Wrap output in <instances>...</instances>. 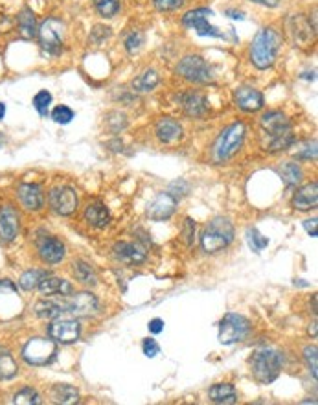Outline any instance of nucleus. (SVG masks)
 I'll return each instance as SVG.
<instances>
[{
  "instance_id": "nucleus-1",
  "label": "nucleus",
  "mask_w": 318,
  "mask_h": 405,
  "mask_svg": "<svg viewBox=\"0 0 318 405\" xmlns=\"http://www.w3.org/2000/svg\"><path fill=\"white\" fill-rule=\"evenodd\" d=\"M261 146L263 150L278 153L293 146L295 135L289 118L280 111H269L261 116Z\"/></svg>"
},
{
  "instance_id": "nucleus-2",
  "label": "nucleus",
  "mask_w": 318,
  "mask_h": 405,
  "mask_svg": "<svg viewBox=\"0 0 318 405\" xmlns=\"http://www.w3.org/2000/svg\"><path fill=\"white\" fill-rule=\"evenodd\" d=\"M282 48V35L274 28H261L250 45V59L256 69L265 70L274 65Z\"/></svg>"
},
{
  "instance_id": "nucleus-3",
  "label": "nucleus",
  "mask_w": 318,
  "mask_h": 405,
  "mask_svg": "<svg viewBox=\"0 0 318 405\" xmlns=\"http://www.w3.org/2000/svg\"><path fill=\"white\" fill-rule=\"evenodd\" d=\"M282 363H284V359H282L280 352H274V350H258L250 358V371H252V376L256 378V382L269 385V383H272L280 376Z\"/></svg>"
},
{
  "instance_id": "nucleus-4",
  "label": "nucleus",
  "mask_w": 318,
  "mask_h": 405,
  "mask_svg": "<svg viewBox=\"0 0 318 405\" xmlns=\"http://www.w3.org/2000/svg\"><path fill=\"white\" fill-rule=\"evenodd\" d=\"M245 133H247V129H245V124H241V121H234L232 126L223 129V133L217 137L214 150H212L214 161L226 162L228 159L236 155L239 148L243 146Z\"/></svg>"
},
{
  "instance_id": "nucleus-5",
  "label": "nucleus",
  "mask_w": 318,
  "mask_h": 405,
  "mask_svg": "<svg viewBox=\"0 0 318 405\" xmlns=\"http://www.w3.org/2000/svg\"><path fill=\"white\" fill-rule=\"evenodd\" d=\"M234 240V227L226 218H215L210 221L208 227L203 232V249L206 253H219L221 249L228 247Z\"/></svg>"
},
{
  "instance_id": "nucleus-6",
  "label": "nucleus",
  "mask_w": 318,
  "mask_h": 405,
  "mask_svg": "<svg viewBox=\"0 0 318 405\" xmlns=\"http://www.w3.org/2000/svg\"><path fill=\"white\" fill-rule=\"evenodd\" d=\"M41 48L50 56H58L63 50L64 43V23L59 19H47L45 23L37 28Z\"/></svg>"
},
{
  "instance_id": "nucleus-7",
  "label": "nucleus",
  "mask_w": 318,
  "mask_h": 405,
  "mask_svg": "<svg viewBox=\"0 0 318 405\" xmlns=\"http://www.w3.org/2000/svg\"><path fill=\"white\" fill-rule=\"evenodd\" d=\"M56 341L53 339H42V337H34L29 339L23 348V358L28 364H35V367H41V364L52 363L53 358H56Z\"/></svg>"
},
{
  "instance_id": "nucleus-8",
  "label": "nucleus",
  "mask_w": 318,
  "mask_h": 405,
  "mask_svg": "<svg viewBox=\"0 0 318 405\" xmlns=\"http://www.w3.org/2000/svg\"><path fill=\"white\" fill-rule=\"evenodd\" d=\"M249 319L239 313H228L219 324V341L223 345H234V343L243 341L245 337L249 336Z\"/></svg>"
},
{
  "instance_id": "nucleus-9",
  "label": "nucleus",
  "mask_w": 318,
  "mask_h": 405,
  "mask_svg": "<svg viewBox=\"0 0 318 405\" xmlns=\"http://www.w3.org/2000/svg\"><path fill=\"white\" fill-rule=\"evenodd\" d=\"M177 74L182 76L184 80L191 81V83H208L214 78L210 65L201 56H186V58L180 59Z\"/></svg>"
},
{
  "instance_id": "nucleus-10",
  "label": "nucleus",
  "mask_w": 318,
  "mask_h": 405,
  "mask_svg": "<svg viewBox=\"0 0 318 405\" xmlns=\"http://www.w3.org/2000/svg\"><path fill=\"white\" fill-rule=\"evenodd\" d=\"M212 17V10L208 8H199V10H193V12H188L182 17V23L188 28L195 30L197 34L203 35V37H225V34L221 32L219 28H215L210 24L208 19Z\"/></svg>"
},
{
  "instance_id": "nucleus-11",
  "label": "nucleus",
  "mask_w": 318,
  "mask_h": 405,
  "mask_svg": "<svg viewBox=\"0 0 318 405\" xmlns=\"http://www.w3.org/2000/svg\"><path fill=\"white\" fill-rule=\"evenodd\" d=\"M82 328L75 319H56L50 326H48V336L56 343L61 345H70L80 339Z\"/></svg>"
},
{
  "instance_id": "nucleus-12",
  "label": "nucleus",
  "mask_w": 318,
  "mask_h": 405,
  "mask_svg": "<svg viewBox=\"0 0 318 405\" xmlns=\"http://www.w3.org/2000/svg\"><path fill=\"white\" fill-rule=\"evenodd\" d=\"M48 201H50V207L53 209V212H58L61 216L74 214L75 209H77V196L69 186L53 188L50 192V196H48Z\"/></svg>"
},
{
  "instance_id": "nucleus-13",
  "label": "nucleus",
  "mask_w": 318,
  "mask_h": 405,
  "mask_svg": "<svg viewBox=\"0 0 318 405\" xmlns=\"http://www.w3.org/2000/svg\"><path fill=\"white\" fill-rule=\"evenodd\" d=\"M177 197L169 192H162L147 205V218L153 221H166L175 214Z\"/></svg>"
},
{
  "instance_id": "nucleus-14",
  "label": "nucleus",
  "mask_w": 318,
  "mask_h": 405,
  "mask_svg": "<svg viewBox=\"0 0 318 405\" xmlns=\"http://www.w3.org/2000/svg\"><path fill=\"white\" fill-rule=\"evenodd\" d=\"M287 32H289L291 40L295 43V47L306 48L311 45L313 35L317 30L313 28L302 15H293V17L287 19Z\"/></svg>"
},
{
  "instance_id": "nucleus-15",
  "label": "nucleus",
  "mask_w": 318,
  "mask_h": 405,
  "mask_svg": "<svg viewBox=\"0 0 318 405\" xmlns=\"http://www.w3.org/2000/svg\"><path fill=\"white\" fill-rule=\"evenodd\" d=\"M66 312L74 317H88L98 312V301L90 293H77L66 297Z\"/></svg>"
},
{
  "instance_id": "nucleus-16",
  "label": "nucleus",
  "mask_w": 318,
  "mask_h": 405,
  "mask_svg": "<svg viewBox=\"0 0 318 405\" xmlns=\"http://www.w3.org/2000/svg\"><path fill=\"white\" fill-rule=\"evenodd\" d=\"M19 214L17 210L13 209L12 205H4L0 207V240L2 242H13L19 236Z\"/></svg>"
},
{
  "instance_id": "nucleus-17",
  "label": "nucleus",
  "mask_w": 318,
  "mask_h": 405,
  "mask_svg": "<svg viewBox=\"0 0 318 405\" xmlns=\"http://www.w3.org/2000/svg\"><path fill=\"white\" fill-rule=\"evenodd\" d=\"M114 256L127 266H140L147 258V253L138 243L120 242L114 245Z\"/></svg>"
},
{
  "instance_id": "nucleus-18",
  "label": "nucleus",
  "mask_w": 318,
  "mask_h": 405,
  "mask_svg": "<svg viewBox=\"0 0 318 405\" xmlns=\"http://www.w3.org/2000/svg\"><path fill=\"white\" fill-rule=\"evenodd\" d=\"M17 197L26 210H41L45 205V194L41 186L34 183H23L17 186Z\"/></svg>"
},
{
  "instance_id": "nucleus-19",
  "label": "nucleus",
  "mask_w": 318,
  "mask_h": 405,
  "mask_svg": "<svg viewBox=\"0 0 318 405\" xmlns=\"http://www.w3.org/2000/svg\"><path fill=\"white\" fill-rule=\"evenodd\" d=\"M19 306L17 288L10 280H0V317H12L19 312Z\"/></svg>"
},
{
  "instance_id": "nucleus-20",
  "label": "nucleus",
  "mask_w": 318,
  "mask_h": 405,
  "mask_svg": "<svg viewBox=\"0 0 318 405\" xmlns=\"http://www.w3.org/2000/svg\"><path fill=\"white\" fill-rule=\"evenodd\" d=\"M234 100H236L237 107L247 111V113H256V111L263 109V105H265L263 94L252 87H239L234 94Z\"/></svg>"
},
{
  "instance_id": "nucleus-21",
  "label": "nucleus",
  "mask_w": 318,
  "mask_h": 405,
  "mask_svg": "<svg viewBox=\"0 0 318 405\" xmlns=\"http://www.w3.org/2000/svg\"><path fill=\"white\" fill-rule=\"evenodd\" d=\"M39 255L47 264H59L64 258V245L53 236H45L39 240Z\"/></svg>"
},
{
  "instance_id": "nucleus-22",
  "label": "nucleus",
  "mask_w": 318,
  "mask_h": 405,
  "mask_svg": "<svg viewBox=\"0 0 318 405\" xmlns=\"http://www.w3.org/2000/svg\"><path fill=\"white\" fill-rule=\"evenodd\" d=\"M155 133L162 144H175L182 139V126L173 118H160L156 121Z\"/></svg>"
},
{
  "instance_id": "nucleus-23",
  "label": "nucleus",
  "mask_w": 318,
  "mask_h": 405,
  "mask_svg": "<svg viewBox=\"0 0 318 405\" xmlns=\"http://www.w3.org/2000/svg\"><path fill=\"white\" fill-rule=\"evenodd\" d=\"M180 105L188 116H193V118H201V116L206 115L208 111V100L206 96L201 93H188L180 96Z\"/></svg>"
},
{
  "instance_id": "nucleus-24",
  "label": "nucleus",
  "mask_w": 318,
  "mask_h": 405,
  "mask_svg": "<svg viewBox=\"0 0 318 405\" xmlns=\"http://www.w3.org/2000/svg\"><path fill=\"white\" fill-rule=\"evenodd\" d=\"M293 205H295L296 210L317 209V205H318L317 183H309V185L302 186L300 190L295 194V197H293Z\"/></svg>"
},
{
  "instance_id": "nucleus-25",
  "label": "nucleus",
  "mask_w": 318,
  "mask_h": 405,
  "mask_svg": "<svg viewBox=\"0 0 318 405\" xmlns=\"http://www.w3.org/2000/svg\"><path fill=\"white\" fill-rule=\"evenodd\" d=\"M39 291H41V295H61V297H69L72 295V284L69 280H64V278H58V277H45L41 280V284L37 286Z\"/></svg>"
},
{
  "instance_id": "nucleus-26",
  "label": "nucleus",
  "mask_w": 318,
  "mask_h": 405,
  "mask_svg": "<svg viewBox=\"0 0 318 405\" xmlns=\"http://www.w3.org/2000/svg\"><path fill=\"white\" fill-rule=\"evenodd\" d=\"M66 312V297L58 301H41L35 304V315L41 319H58Z\"/></svg>"
},
{
  "instance_id": "nucleus-27",
  "label": "nucleus",
  "mask_w": 318,
  "mask_h": 405,
  "mask_svg": "<svg viewBox=\"0 0 318 405\" xmlns=\"http://www.w3.org/2000/svg\"><path fill=\"white\" fill-rule=\"evenodd\" d=\"M85 220L96 229H103L110 223V212L103 202H90L85 210Z\"/></svg>"
},
{
  "instance_id": "nucleus-28",
  "label": "nucleus",
  "mask_w": 318,
  "mask_h": 405,
  "mask_svg": "<svg viewBox=\"0 0 318 405\" xmlns=\"http://www.w3.org/2000/svg\"><path fill=\"white\" fill-rule=\"evenodd\" d=\"M210 400L214 402V404H236L237 402V393L234 385L230 383H217L214 387L208 391Z\"/></svg>"
},
{
  "instance_id": "nucleus-29",
  "label": "nucleus",
  "mask_w": 318,
  "mask_h": 405,
  "mask_svg": "<svg viewBox=\"0 0 318 405\" xmlns=\"http://www.w3.org/2000/svg\"><path fill=\"white\" fill-rule=\"evenodd\" d=\"M52 398L56 404L72 405L80 402V393H77V389L72 387V385L58 383V385H53L52 387Z\"/></svg>"
},
{
  "instance_id": "nucleus-30",
  "label": "nucleus",
  "mask_w": 318,
  "mask_h": 405,
  "mask_svg": "<svg viewBox=\"0 0 318 405\" xmlns=\"http://www.w3.org/2000/svg\"><path fill=\"white\" fill-rule=\"evenodd\" d=\"M19 24V34L23 35L24 39H34L37 35V23H35V15L32 10L24 8L23 12L19 13L17 17Z\"/></svg>"
},
{
  "instance_id": "nucleus-31",
  "label": "nucleus",
  "mask_w": 318,
  "mask_h": 405,
  "mask_svg": "<svg viewBox=\"0 0 318 405\" xmlns=\"http://www.w3.org/2000/svg\"><path fill=\"white\" fill-rule=\"evenodd\" d=\"M19 367L15 363V359L12 358V354L0 348V382H6V380H12V378L17 376Z\"/></svg>"
},
{
  "instance_id": "nucleus-32",
  "label": "nucleus",
  "mask_w": 318,
  "mask_h": 405,
  "mask_svg": "<svg viewBox=\"0 0 318 405\" xmlns=\"http://www.w3.org/2000/svg\"><path fill=\"white\" fill-rule=\"evenodd\" d=\"M278 172H280L282 179L285 181L287 186H296L302 181V177H304L300 164H296V162H285V164H282L278 168Z\"/></svg>"
},
{
  "instance_id": "nucleus-33",
  "label": "nucleus",
  "mask_w": 318,
  "mask_h": 405,
  "mask_svg": "<svg viewBox=\"0 0 318 405\" xmlns=\"http://www.w3.org/2000/svg\"><path fill=\"white\" fill-rule=\"evenodd\" d=\"M74 273L75 278L82 284H85V286H96L98 284V275L87 262H74Z\"/></svg>"
},
{
  "instance_id": "nucleus-34",
  "label": "nucleus",
  "mask_w": 318,
  "mask_h": 405,
  "mask_svg": "<svg viewBox=\"0 0 318 405\" xmlns=\"http://www.w3.org/2000/svg\"><path fill=\"white\" fill-rule=\"evenodd\" d=\"M158 81H160V78H158L155 70H145L144 74H140L133 81V89L138 91V93H149V91H153L158 85Z\"/></svg>"
},
{
  "instance_id": "nucleus-35",
  "label": "nucleus",
  "mask_w": 318,
  "mask_h": 405,
  "mask_svg": "<svg viewBox=\"0 0 318 405\" xmlns=\"http://www.w3.org/2000/svg\"><path fill=\"white\" fill-rule=\"evenodd\" d=\"M45 277H47V273L41 271V269H32V271H26L23 277L19 278V286H21L24 291H32L41 284V280Z\"/></svg>"
},
{
  "instance_id": "nucleus-36",
  "label": "nucleus",
  "mask_w": 318,
  "mask_h": 405,
  "mask_svg": "<svg viewBox=\"0 0 318 405\" xmlns=\"http://www.w3.org/2000/svg\"><path fill=\"white\" fill-rule=\"evenodd\" d=\"M93 2L99 15L105 19L114 17L118 10H120V0H93Z\"/></svg>"
},
{
  "instance_id": "nucleus-37",
  "label": "nucleus",
  "mask_w": 318,
  "mask_h": 405,
  "mask_svg": "<svg viewBox=\"0 0 318 405\" xmlns=\"http://www.w3.org/2000/svg\"><path fill=\"white\" fill-rule=\"evenodd\" d=\"M247 242H249V247L254 253H261L269 245V240L258 229H249L247 231Z\"/></svg>"
},
{
  "instance_id": "nucleus-38",
  "label": "nucleus",
  "mask_w": 318,
  "mask_h": 405,
  "mask_svg": "<svg viewBox=\"0 0 318 405\" xmlns=\"http://www.w3.org/2000/svg\"><path fill=\"white\" fill-rule=\"evenodd\" d=\"M50 105H52V94L48 93V91H39V93L34 96V107L41 116L48 115Z\"/></svg>"
},
{
  "instance_id": "nucleus-39",
  "label": "nucleus",
  "mask_w": 318,
  "mask_h": 405,
  "mask_svg": "<svg viewBox=\"0 0 318 405\" xmlns=\"http://www.w3.org/2000/svg\"><path fill=\"white\" fill-rule=\"evenodd\" d=\"M13 404H24V405H39L41 398L35 393L34 389H23L13 396Z\"/></svg>"
},
{
  "instance_id": "nucleus-40",
  "label": "nucleus",
  "mask_w": 318,
  "mask_h": 405,
  "mask_svg": "<svg viewBox=\"0 0 318 405\" xmlns=\"http://www.w3.org/2000/svg\"><path fill=\"white\" fill-rule=\"evenodd\" d=\"M123 45H125V50H127L129 54L140 52V48L144 45V34H142L140 30H133V32L125 37Z\"/></svg>"
},
{
  "instance_id": "nucleus-41",
  "label": "nucleus",
  "mask_w": 318,
  "mask_h": 405,
  "mask_svg": "<svg viewBox=\"0 0 318 405\" xmlns=\"http://www.w3.org/2000/svg\"><path fill=\"white\" fill-rule=\"evenodd\" d=\"M52 118L53 121H58V124H70L72 118H74V111L66 107V105H58L56 109L52 111Z\"/></svg>"
},
{
  "instance_id": "nucleus-42",
  "label": "nucleus",
  "mask_w": 318,
  "mask_h": 405,
  "mask_svg": "<svg viewBox=\"0 0 318 405\" xmlns=\"http://www.w3.org/2000/svg\"><path fill=\"white\" fill-rule=\"evenodd\" d=\"M304 358H306V363L309 367V371H311L313 378L317 380L318 378V356H317V347H307L304 350Z\"/></svg>"
},
{
  "instance_id": "nucleus-43",
  "label": "nucleus",
  "mask_w": 318,
  "mask_h": 405,
  "mask_svg": "<svg viewBox=\"0 0 318 405\" xmlns=\"http://www.w3.org/2000/svg\"><path fill=\"white\" fill-rule=\"evenodd\" d=\"M296 159L298 161H317V140L307 142L304 150L296 151Z\"/></svg>"
},
{
  "instance_id": "nucleus-44",
  "label": "nucleus",
  "mask_w": 318,
  "mask_h": 405,
  "mask_svg": "<svg viewBox=\"0 0 318 405\" xmlns=\"http://www.w3.org/2000/svg\"><path fill=\"white\" fill-rule=\"evenodd\" d=\"M153 4L158 12H175L184 4V0H153Z\"/></svg>"
},
{
  "instance_id": "nucleus-45",
  "label": "nucleus",
  "mask_w": 318,
  "mask_h": 405,
  "mask_svg": "<svg viewBox=\"0 0 318 405\" xmlns=\"http://www.w3.org/2000/svg\"><path fill=\"white\" fill-rule=\"evenodd\" d=\"M142 348H144V354L147 358H155L156 354L160 352V347H158V343H156L155 339H145Z\"/></svg>"
},
{
  "instance_id": "nucleus-46",
  "label": "nucleus",
  "mask_w": 318,
  "mask_h": 405,
  "mask_svg": "<svg viewBox=\"0 0 318 405\" xmlns=\"http://www.w3.org/2000/svg\"><path fill=\"white\" fill-rule=\"evenodd\" d=\"M193 234H195V223L191 218H186L184 220V240L186 245H191L193 243Z\"/></svg>"
},
{
  "instance_id": "nucleus-47",
  "label": "nucleus",
  "mask_w": 318,
  "mask_h": 405,
  "mask_svg": "<svg viewBox=\"0 0 318 405\" xmlns=\"http://www.w3.org/2000/svg\"><path fill=\"white\" fill-rule=\"evenodd\" d=\"M110 35V28H107V26H96V28H94V32H93V37H94V40H96V43H101V40L103 39H107V37H109Z\"/></svg>"
},
{
  "instance_id": "nucleus-48",
  "label": "nucleus",
  "mask_w": 318,
  "mask_h": 405,
  "mask_svg": "<svg viewBox=\"0 0 318 405\" xmlns=\"http://www.w3.org/2000/svg\"><path fill=\"white\" fill-rule=\"evenodd\" d=\"M304 229H306L313 238H317L318 231H317V218H313V220H306L304 221Z\"/></svg>"
},
{
  "instance_id": "nucleus-49",
  "label": "nucleus",
  "mask_w": 318,
  "mask_h": 405,
  "mask_svg": "<svg viewBox=\"0 0 318 405\" xmlns=\"http://www.w3.org/2000/svg\"><path fill=\"white\" fill-rule=\"evenodd\" d=\"M164 330V321L160 319H153L149 323V332L151 334H160Z\"/></svg>"
},
{
  "instance_id": "nucleus-50",
  "label": "nucleus",
  "mask_w": 318,
  "mask_h": 405,
  "mask_svg": "<svg viewBox=\"0 0 318 405\" xmlns=\"http://www.w3.org/2000/svg\"><path fill=\"white\" fill-rule=\"evenodd\" d=\"M250 2H256V4H261V6L267 8H276L280 4V0H250Z\"/></svg>"
},
{
  "instance_id": "nucleus-51",
  "label": "nucleus",
  "mask_w": 318,
  "mask_h": 405,
  "mask_svg": "<svg viewBox=\"0 0 318 405\" xmlns=\"http://www.w3.org/2000/svg\"><path fill=\"white\" fill-rule=\"evenodd\" d=\"M226 15H228V17H232V19H245V15L241 12H230V10L226 12Z\"/></svg>"
},
{
  "instance_id": "nucleus-52",
  "label": "nucleus",
  "mask_w": 318,
  "mask_h": 405,
  "mask_svg": "<svg viewBox=\"0 0 318 405\" xmlns=\"http://www.w3.org/2000/svg\"><path fill=\"white\" fill-rule=\"evenodd\" d=\"M4 116H6V105L0 104V120H2Z\"/></svg>"
}]
</instances>
